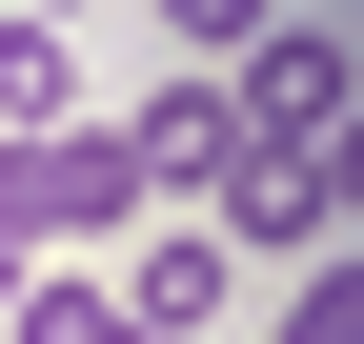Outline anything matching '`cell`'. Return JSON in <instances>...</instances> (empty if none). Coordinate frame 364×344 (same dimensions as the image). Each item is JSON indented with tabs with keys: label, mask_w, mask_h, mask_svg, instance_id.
Wrapping results in <instances>:
<instances>
[{
	"label": "cell",
	"mask_w": 364,
	"mask_h": 344,
	"mask_svg": "<svg viewBox=\"0 0 364 344\" xmlns=\"http://www.w3.org/2000/svg\"><path fill=\"white\" fill-rule=\"evenodd\" d=\"M122 162H142V203H223V162H243V122H223V61H162L142 102H122Z\"/></svg>",
	"instance_id": "obj_2"
},
{
	"label": "cell",
	"mask_w": 364,
	"mask_h": 344,
	"mask_svg": "<svg viewBox=\"0 0 364 344\" xmlns=\"http://www.w3.org/2000/svg\"><path fill=\"white\" fill-rule=\"evenodd\" d=\"M41 122H81V21H21L0 0V142H41Z\"/></svg>",
	"instance_id": "obj_4"
},
{
	"label": "cell",
	"mask_w": 364,
	"mask_h": 344,
	"mask_svg": "<svg viewBox=\"0 0 364 344\" xmlns=\"http://www.w3.org/2000/svg\"><path fill=\"white\" fill-rule=\"evenodd\" d=\"M263 21H284V0H162V41H182V61H243Z\"/></svg>",
	"instance_id": "obj_7"
},
{
	"label": "cell",
	"mask_w": 364,
	"mask_h": 344,
	"mask_svg": "<svg viewBox=\"0 0 364 344\" xmlns=\"http://www.w3.org/2000/svg\"><path fill=\"white\" fill-rule=\"evenodd\" d=\"M122 223H142L122 102H81V122H41V142H0V243H21V264H81V243H122Z\"/></svg>",
	"instance_id": "obj_1"
},
{
	"label": "cell",
	"mask_w": 364,
	"mask_h": 344,
	"mask_svg": "<svg viewBox=\"0 0 364 344\" xmlns=\"http://www.w3.org/2000/svg\"><path fill=\"white\" fill-rule=\"evenodd\" d=\"M122 243H142V264H102V284L142 304V344H203L223 304H243V264H223V223H203V203H182V223H122Z\"/></svg>",
	"instance_id": "obj_3"
},
{
	"label": "cell",
	"mask_w": 364,
	"mask_h": 344,
	"mask_svg": "<svg viewBox=\"0 0 364 344\" xmlns=\"http://www.w3.org/2000/svg\"><path fill=\"white\" fill-rule=\"evenodd\" d=\"M263 344H364V243H324V264L263 284Z\"/></svg>",
	"instance_id": "obj_6"
},
{
	"label": "cell",
	"mask_w": 364,
	"mask_h": 344,
	"mask_svg": "<svg viewBox=\"0 0 364 344\" xmlns=\"http://www.w3.org/2000/svg\"><path fill=\"white\" fill-rule=\"evenodd\" d=\"M21 284H41V264H21V243H0V324H21Z\"/></svg>",
	"instance_id": "obj_8"
},
{
	"label": "cell",
	"mask_w": 364,
	"mask_h": 344,
	"mask_svg": "<svg viewBox=\"0 0 364 344\" xmlns=\"http://www.w3.org/2000/svg\"><path fill=\"white\" fill-rule=\"evenodd\" d=\"M21 21H102V0H21Z\"/></svg>",
	"instance_id": "obj_9"
},
{
	"label": "cell",
	"mask_w": 364,
	"mask_h": 344,
	"mask_svg": "<svg viewBox=\"0 0 364 344\" xmlns=\"http://www.w3.org/2000/svg\"><path fill=\"white\" fill-rule=\"evenodd\" d=\"M0 344H142V304H122L102 264H41V284H21V324H0Z\"/></svg>",
	"instance_id": "obj_5"
},
{
	"label": "cell",
	"mask_w": 364,
	"mask_h": 344,
	"mask_svg": "<svg viewBox=\"0 0 364 344\" xmlns=\"http://www.w3.org/2000/svg\"><path fill=\"white\" fill-rule=\"evenodd\" d=\"M344 41H364V21H344Z\"/></svg>",
	"instance_id": "obj_10"
}]
</instances>
